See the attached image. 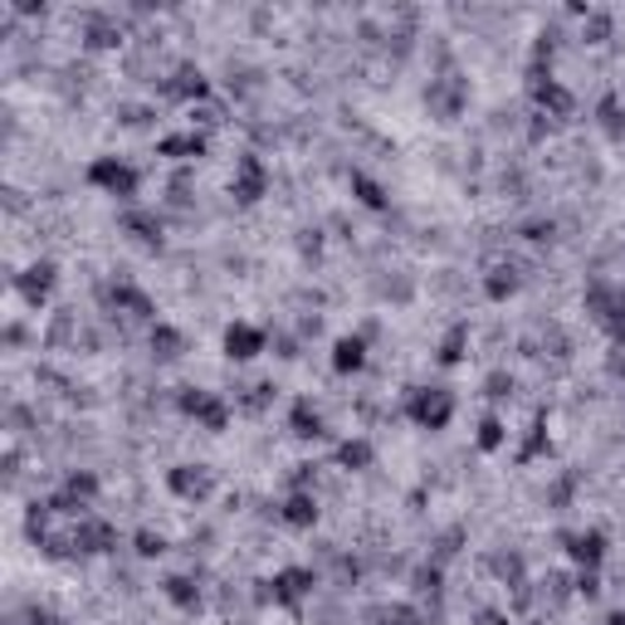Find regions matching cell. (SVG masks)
Masks as SVG:
<instances>
[{
  "label": "cell",
  "instance_id": "20",
  "mask_svg": "<svg viewBox=\"0 0 625 625\" xmlns=\"http://www.w3.org/2000/svg\"><path fill=\"white\" fill-rule=\"evenodd\" d=\"M162 596L171 601L181 616H200L206 611V586H200V572H167L162 576Z\"/></svg>",
  "mask_w": 625,
  "mask_h": 625
},
{
  "label": "cell",
  "instance_id": "33",
  "mask_svg": "<svg viewBox=\"0 0 625 625\" xmlns=\"http://www.w3.org/2000/svg\"><path fill=\"white\" fill-rule=\"evenodd\" d=\"M127 542H133V558H137V562H162V558L171 552V538L162 533V528H137V533L127 538Z\"/></svg>",
  "mask_w": 625,
  "mask_h": 625
},
{
  "label": "cell",
  "instance_id": "23",
  "mask_svg": "<svg viewBox=\"0 0 625 625\" xmlns=\"http://www.w3.org/2000/svg\"><path fill=\"white\" fill-rule=\"evenodd\" d=\"M157 157H162V162H200V157H210V137L196 133V127H181V133H162V137H157Z\"/></svg>",
  "mask_w": 625,
  "mask_h": 625
},
{
  "label": "cell",
  "instance_id": "3",
  "mask_svg": "<svg viewBox=\"0 0 625 625\" xmlns=\"http://www.w3.org/2000/svg\"><path fill=\"white\" fill-rule=\"evenodd\" d=\"M582 309L586 317L611 337V347H625V284L611 274H592L582 289Z\"/></svg>",
  "mask_w": 625,
  "mask_h": 625
},
{
  "label": "cell",
  "instance_id": "36",
  "mask_svg": "<svg viewBox=\"0 0 625 625\" xmlns=\"http://www.w3.org/2000/svg\"><path fill=\"white\" fill-rule=\"evenodd\" d=\"M558 216H528L523 220V226H518V235H523V240L528 244H538V250H542V244H552V240H558Z\"/></svg>",
  "mask_w": 625,
  "mask_h": 625
},
{
  "label": "cell",
  "instance_id": "32",
  "mask_svg": "<svg viewBox=\"0 0 625 625\" xmlns=\"http://www.w3.org/2000/svg\"><path fill=\"white\" fill-rule=\"evenodd\" d=\"M509 440H513L509 420H503L499 410H489V416L479 420V430H475V450L479 455H499V450H509Z\"/></svg>",
  "mask_w": 625,
  "mask_h": 625
},
{
  "label": "cell",
  "instance_id": "29",
  "mask_svg": "<svg viewBox=\"0 0 625 625\" xmlns=\"http://www.w3.org/2000/svg\"><path fill=\"white\" fill-rule=\"evenodd\" d=\"M274 396H279V386L274 382H244V386H235V416H264L269 406H274Z\"/></svg>",
  "mask_w": 625,
  "mask_h": 625
},
{
  "label": "cell",
  "instance_id": "4",
  "mask_svg": "<svg viewBox=\"0 0 625 625\" xmlns=\"http://www.w3.org/2000/svg\"><path fill=\"white\" fill-rule=\"evenodd\" d=\"M171 406H176V416L196 420V430H206V435H226L235 426V400L226 392H210V386H191V382L176 386Z\"/></svg>",
  "mask_w": 625,
  "mask_h": 625
},
{
  "label": "cell",
  "instance_id": "47",
  "mask_svg": "<svg viewBox=\"0 0 625 625\" xmlns=\"http://www.w3.org/2000/svg\"><path fill=\"white\" fill-rule=\"evenodd\" d=\"M601 625H625V606H616V611H606V621Z\"/></svg>",
  "mask_w": 625,
  "mask_h": 625
},
{
  "label": "cell",
  "instance_id": "26",
  "mask_svg": "<svg viewBox=\"0 0 625 625\" xmlns=\"http://www.w3.org/2000/svg\"><path fill=\"white\" fill-rule=\"evenodd\" d=\"M347 191H352V200H357L362 210H376V216H382V210H392V191H386V186L376 181V176H367L362 167L347 171Z\"/></svg>",
  "mask_w": 625,
  "mask_h": 625
},
{
  "label": "cell",
  "instance_id": "30",
  "mask_svg": "<svg viewBox=\"0 0 625 625\" xmlns=\"http://www.w3.org/2000/svg\"><path fill=\"white\" fill-rule=\"evenodd\" d=\"M489 572L499 576V586H509V592H518V586H528V558L518 548H499L489 558Z\"/></svg>",
  "mask_w": 625,
  "mask_h": 625
},
{
  "label": "cell",
  "instance_id": "19",
  "mask_svg": "<svg viewBox=\"0 0 625 625\" xmlns=\"http://www.w3.org/2000/svg\"><path fill=\"white\" fill-rule=\"evenodd\" d=\"M289 435L293 440H303V445H317V440H327V416H323V406H317L313 396H293L289 400Z\"/></svg>",
  "mask_w": 625,
  "mask_h": 625
},
{
  "label": "cell",
  "instance_id": "6",
  "mask_svg": "<svg viewBox=\"0 0 625 625\" xmlns=\"http://www.w3.org/2000/svg\"><path fill=\"white\" fill-rule=\"evenodd\" d=\"M528 103H533V113L552 117V123H572L576 117V93L542 64H528Z\"/></svg>",
  "mask_w": 625,
  "mask_h": 625
},
{
  "label": "cell",
  "instance_id": "49",
  "mask_svg": "<svg viewBox=\"0 0 625 625\" xmlns=\"http://www.w3.org/2000/svg\"><path fill=\"white\" fill-rule=\"evenodd\" d=\"M523 625H542V621H523Z\"/></svg>",
  "mask_w": 625,
  "mask_h": 625
},
{
  "label": "cell",
  "instance_id": "24",
  "mask_svg": "<svg viewBox=\"0 0 625 625\" xmlns=\"http://www.w3.org/2000/svg\"><path fill=\"white\" fill-rule=\"evenodd\" d=\"M147 347H152V362H157V367H167V362H181L186 352H191V337H186L176 323L162 317V323L147 327Z\"/></svg>",
  "mask_w": 625,
  "mask_h": 625
},
{
  "label": "cell",
  "instance_id": "41",
  "mask_svg": "<svg viewBox=\"0 0 625 625\" xmlns=\"http://www.w3.org/2000/svg\"><path fill=\"white\" fill-rule=\"evenodd\" d=\"M269 347H274L279 362H299L303 357V337L299 333H269Z\"/></svg>",
  "mask_w": 625,
  "mask_h": 625
},
{
  "label": "cell",
  "instance_id": "38",
  "mask_svg": "<svg viewBox=\"0 0 625 625\" xmlns=\"http://www.w3.org/2000/svg\"><path fill=\"white\" fill-rule=\"evenodd\" d=\"M376 299H382V303H410V299H416V284H410L406 274L376 279Z\"/></svg>",
  "mask_w": 625,
  "mask_h": 625
},
{
  "label": "cell",
  "instance_id": "7",
  "mask_svg": "<svg viewBox=\"0 0 625 625\" xmlns=\"http://www.w3.org/2000/svg\"><path fill=\"white\" fill-rule=\"evenodd\" d=\"M269 191H274V171H269V162L259 157L254 147H244L240 157H235V171H230V200L235 206H259Z\"/></svg>",
  "mask_w": 625,
  "mask_h": 625
},
{
  "label": "cell",
  "instance_id": "45",
  "mask_svg": "<svg viewBox=\"0 0 625 625\" xmlns=\"http://www.w3.org/2000/svg\"><path fill=\"white\" fill-rule=\"evenodd\" d=\"M30 342V327L25 323H6V352H20Z\"/></svg>",
  "mask_w": 625,
  "mask_h": 625
},
{
  "label": "cell",
  "instance_id": "22",
  "mask_svg": "<svg viewBox=\"0 0 625 625\" xmlns=\"http://www.w3.org/2000/svg\"><path fill=\"white\" fill-rule=\"evenodd\" d=\"M333 372L337 376H362L372 367V342L362 337V333H342V337H333Z\"/></svg>",
  "mask_w": 625,
  "mask_h": 625
},
{
  "label": "cell",
  "instance_id": "12",
  "mask_svg": "<svg viewBox=\"0 0 625 625\" xmlns=\"http://www.w3.org/2000/svg\"><path fill=\"white\" fill-rule=\"evenodd\" d=\"M117 230L147 254H162V244H167V216L157 206H123L117 210Z\"/></svg>",
  "mask_w": 625,
  "mask_h": 625
},
{
  "label": "cell",
  "instance_id": "1",
  "mask_svg": "<svg viewBox=\"0 0 625 625\" xmlns=\"http://www.w3.org/2000/svg\"><path fill=\"white\" fill-rule=\"evenodd\" d=\"M323 592V572L313 567V562H289V567H279L274 576H264L254 592V606H279V611H293V616H303V606Z\"/></svg>",
  "mask_w": 625,
  "mask_h": 625
},
{
  "label": "cell",
  "instance_id": "48",
  "mask_svg": "<svg viewBox=\"0 0 625 625\" xmlns=\"http://www.w3.org/2000/svg\"><path fill=\"white\" fill-rule=\"evenodd\" d=\"M621 254H625V235H621Z\"/></svg>",
  "mask_w": 625,
  "mask_h": 625
},
{
  "label": "cell",
  "instance_id": "39",
  "mask_svg": "<svg viewBox=\"0 0 625 625\" xmlns=\"http://www.w3.org/2000/svg\"><path fill=\"white\" fill-rule=\"evenodd\" d=\"M459 548H465V528H445V533L430 542V558L440 562V567H450V558H459Z\"/></svg>",
  "mask_w": 625,
  "mask_h": 625
},
{
  "label": "cell",
  "instance_id": "8",
  "mask_svg": "<svg viewBox=\"0 0 625 625\" xmlns=\"http://www.w3.org/2000/svg\"><path fill=\"white\" fill-rule=\"evenodd\" d=\"M420 103H426V113L435 117V123H459L469 108V79L459 74V69H450V74H430Z\"/></svg>",
  "mask_w": 625,
  "mask_h": 625
},
{
  "label": "cell",
  "instance_id": "27",
  "mask_svg": "<svg viewBox=\"0 0 625 625\" xmlns=\"http://www.w3.org/2000/svg\"><path fill=\"white\" fill-rule=\"evenodd\" d=\"M367 625H430V611L416 601H382L367 611Z\"/></svg>",
  "mask_w": 625,
  "mask_h": 625
},
{
  "label": "cell",
  "instance_id": "43",
  "mask_svg": "<svg viewBox=\"0 0 625 625\" xmlns=\"http://www.w3.org/2000/svg\"><path fill=\"white\" fill-rule=\"evenodd\" d=\"M572 592H576V601H601V572H576L572 567Z\"/></svg>",
  "mask_w": 625,
  "mask_h": 625
},
{
  "label": "cell",
  "instance_id": "13",
  "mask_svg": "<svg viewBox=\"0 0 625 625\" xmlns=\"http://www.w3.org/2000/svg\"><path fill=\"white\" fill-rule=\"evenodd\" d=\"M74 552H79V562L117 558V552H123V533H117V523H108L103 513H84V518H74Z\"/></svg>",
  "mask_w": 625,
  "mask_h": 625
},
{
  "label": "cell",
  "instance_id": "14",
  "mask_svg": "<svg viewBox=\"0 0 625 625\" xmlns=\"http://www.w3.org/2000/svg\"><path fill=\"white\" fill-rule=\"evenodd\" d=\"M523 284H528V269L518 264L513 254L489 259V264H483V274H479V289H483V299H489V303L518 299V293H523Z\"/></svg>",
  "mask_w": 625,
  "mask_h": 625
},
{
  "label": "cell",
  "instance_id": "16",
  "mask_svg": "<svg viewBox=\"0 0 625 625\" xmlns=\"http://www.w3.org/2000/svg\"><path fill=\"white\" fill-rule=\"evenodd\" d=\"M167 493L181 503H191V509H200V503L216 493V469L210 465H171L167 469Z\"/></svg>",
  "mask_w": 625,
  "mask_h": 625
},
{
  "label": "cell",
  "instance_id": "10",
  "mask_svg": "<svg viewBox=\"0 0 625 625\" xmlns=\"http://www.w3.org/2000/svg\"><path fill=\"white\" fill-rule=\"evenodd\" d=\"M127 40H133V30H127V20L117 15V10H84V15H79V44H84L88 54L123 50Z\"/></svg>",
  "mask_w": 625,
  "mask_h": 625
},
{
  "label": "cell",
  "instance_id": "11",
  "mask_svg": "<svg viewBox=\"0 0 625 625\" xmlns=\"http://www.w3.org/2000/svg\"><path fill=\"white\" fill-rule=\"evenodd\" d=\"M558 542H562V552H567V562L576 572H601L611 558L606 528H562Z\"/></svg>",
  "mask_w": 625,
  "mask_h": 625
},
{
  "label": "cell",
  "instance_id": "17",
  "mask_svg": "<svg viewBox=\"0 0 625 625\" xmlns=\"http://www.w3.org/2000/svg\"><path fill=\"white\" fill-rule=\"evenodd\" d=\"M279 523L293 528V533H313L317 523H323V499H317L313 489H293L279 499Z\"/></svg>",
  "mask_w": 625,
  "mask_h": 625
},
{
  "label": "cell",
  "instance_id": "15",
  "mask_svg": "<svg viewBox=\"0 0 625 625\" xmlns=\"http://www.w3.org/2000/svg\"><path fill=\"white\" fill-rule=\"evenodd\" d=\"M220 352H226V362L244 367V362H254V357H264L269 352V327L235 317V323H226V333H220Z\"/></svg>",
  "mask_w": 625,
  "mask_h": 625
},
{
  "label": "cell",
  "instance_id": "2",
  "mask_svg": "<svg viewBox=\"0 0 625 625\" xmlns=\"http://www.w3.org/2000/svg\"><path fill=\"white\" fill-rule=\"evenodd\" d=\"M84 186L98 196L117 200V206H143V167L127 157H117V152H103V157H93L84 167Z\"/></svg>",
  "mask_w": 625,
  "mask_h": 625
},
{
  "label": "cell",
  "instance_id": "21",
  "mask_svg": "<svg viewBox=\"0 0 625 625\" xmlns=\"http://www.w3.org/2000/svg\"><path fill=\"white\" fill-rule=\"evenodd\" d=\"M469 347H475V323H469V317H455L440 333V342H435V367L450 372L459 362H469Z\"/></svg>",
  "mask_w": 625,
  "mask_h": 625
},
{
  "label": "cell",
  "instance_id": "18",
  "mask_svg": "<svg viewBox=\"0 0 625 625\" xmlns=\"http://www.w3.org/2000/svg\"><path fill=\"white\" fill-rule=\"evenodd\" d=\"M406 586H410V601H416V606L440 611V601H445V567L435 558H420L416 567L406 572Z\"/></svg>",
  "mask_w": 625,
  "mask_h": 625
},
{
  "label": "cell",
  "instance_id": "28",
  "mask_svg": "<svg viewBox=\"0 0 625 625\" xmlns=\"http://www.w3.org/2000/svg\"><path fill=\"white\" fill-rule=\"evenodd\" d=\"M542 455H552V435H548V410H533V420H528V435H523V445H518V455H513V465H533V459Z\"/></svg>",
  "mask_w": 625,
  "mask_h": 625
},
{
  "label": "cell",
  "instance_id": "46",
  "mask_svg": "<svg viewBox=\"0 0 625 625\" xmlns=\"http://www.w3.org/2000/svg\"><path fill=\"white\" fill-rule=\"evenodd\" d=\"M606 376H611V382H625V347L606 352Z\"/></svg>",
  "mask_w": 625,
  "mask_h": 625
},
{
  "label": "cell",
  "instance_id": "40",
  "mask_svg": "<svg viewBox=\"0 0 625 625\" xmlns=\"http://www.w3.org/2000/svg\"><path fill=\"white\" fill-rule=\"evenodd\" d=\"M117 123L123 127H152L157 123V103H117Z\"/></svg>",
  "mask_w": 625,
  "mask_h": 625
},
{
  "label": "cell",
  "instance_id": "9",
  "mask_svg": "<svg viewBox=\"0 0 625 625\" xmlns=\"http://www.w3.org/2000/svg\"><path fill=\"white\" fill-rule=\"evenodd\" d=\"M10 289L20 293V303H25L30 313H44L59 293V264L54 259H30L20 274H10Z\"/></svg>",
  "mask_w": 625,
  "mask_h": 625
},
{
  "label": "cell",
  "instance_id": "31",
  "mask_svg": "<svg viewBox=\"0 0 625 625\" xmlns=\"http://www.w3.org/2000/svg\"><path fill=\"white\" fill-rule=\"evenodd\" d=\"M596 127H601V137H606V143H625V93H601Z\"/></svg>",
  "mask_w": 625,
  "mask_h": 625
},
{
  "label": "cell",
  "instance_id": "5",
  "mask_svg": "<svg viewBox=\"0 0 625 625\" xmlns=\"http://www.w3.org/2000/svg\"><path fill=\"white\" fill-rule=\"evenodd\" d=\"M455 410H459V396H455V386H445V382L406 386V396H400V416L416 430H445L455 420Z\"/></svg>",
  "mask_w": 625,
  "mask_h": 625
},
{
  "label": "cell",
  "instance_id": "35",
  "mask_svg": "<svg viewBox=\"0 0 625 625\" xmlns=\"http://www.w3.org/2000/svg\"><path fill=\"white\" fill-rule=\"evenodd\" d=\"M518 396V376L509 367H493L489 376H483V400H493V406H503V400Z\"/></svg>",
  "mask_w": 625,
  "mask_h": 625
},
{
  "label": "cell",
  "instance_id": "42",
  "mask_svg": "<svg viewBox=\"0 0 625 625\" xmlns=\"http://www.w3.org/2000/svg\"><path fill=\"white\" fill-rule=\"evenodd\" d=\"M323 244H327V230L323 226H303L299 230V254L303 259H317V254H323Z\"/></svg>",
  "mask_w": 625,
  "mask_h": 625
},
{
  "label": "cell",
  "instance_id": "25",
  "mask_svg": "<svg viewBox=\"0 0 625 625\" xmlns=\"http://www.w3.org/2000/svg\"><path fill=\"white\" fill-rule=\"evenodd\" d=\"M333 465H337V475H367L376 465V445L367 435H342L333 445Z\"/></svg>",
  "mask_w": 625,
  "mask_h": 625
},
{
  "label": "cell",
  "instance_id": "37",
  "mask_svg": "<svg viewBox=\"0 0 625 625\" xmlns=\"http://www.w3.org/2000/svg\"><path fill=\"white\" fill-rule=\"evenodd\" d=\"M611 30H616L611 10H586V20H582V44H606Z\"/></svg>",
  "mask_w": 625,
  "mask_h": 625
},
{
  "label": "cell",
  "instance_id": "44",
  "mask_svg": "<svg viewBox=\"0 0 625 625\" xmlns=\"http://www.w3.org/2000/svg\"><path fill=\"white\" fill-rule=\"evenodd\" d=\"M469 625H513V611L509 606H479L475 616H469Z\"/></svg>",
  "mask_w": 625,
  "mask_h": 625
},
{
  "label": "cell",
  "instance_id": "34",
  "mask_svg": "<svg viewBox=\"0 0 625 625\" xmlns=\"http://www.w3.org/2000/svg\"><path fill=\"white\" fill-rule=\"evenodd\" d=\"M576 489H582V475H576V469H562V475L548 483V493H542V499H548L552 513H562V509H572Z\"/></svg>",
  "mask_w": 625,
  "mask_h": 625
}]
</instances>
